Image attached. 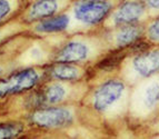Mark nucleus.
Listing matches in <instances>:
<instances>
[{"instance_id":"obj_1","label":"nucleus","mask_w":159,"mask_h":139,"mask_svg":"<svg viewBox=\"0 0 159 139\" xmlns=\"http://www.w3.org/2000/svg\"><path fill=\"white\" fill-rule=\"evenodd\" d=\"M45 81L43 66H16L0 77V102L19 98Z\"/></svg>"},{"instance_id":"obj_2","label":"nucleus","mask_w":159,"mask_h":139,"mask_svg":"<svg viewBox=\"0 0 159 139\" xmlns=\"http://www.w3.org/2000/svg\"><path fill=\"white\" fill-rule=\"evenodd\" d=\"M27 121L30 130L58 131L74 125V112L64 105L47 106L27 112L22 117Z\"/></svg>"},{"instance_id":"obj_3","label":"nucleus","mask_w":159,"mask_h":139,"mask_svg":"<svg viewBox=\"0 0 159 139\" xmlns=\"http://www.w3.org/2000/svg\"><path fill=\"white\" fill-rule=\"evenodd\" d=\"M111 5L107 0H77L72 7V17L84 25H97L108 16Z\"/></svg>"},{"instance_id":"obj_4","label":"nucleus","mask_w":159,"mask_h":139,"mask_svg":"<svg viewBox=\"0 0 159 139\" xmlns=\"http://www.w3.org/2000/svg\"><path fill=\"white\" fill-rule=\"evenodd\" d=\"M60 7V0H29L18 19L28 28L40 20L59 14Z\"/></svg>"},{"instance_id":"obj_5","label":"nucleus","mask_w":159,"mask_h":139,"mask_svg":"<svg viewBox=\"0 0 159 139\" xmlns=\"http://www.w3.org/2000/svg\"><path fill=\"white\" fill-rule=\"evenodd\" d=\"M70 16L66 12H59L52 17L36 22L27 28V32L32 38L41 39L46 36L62 34L69 28Z\"/></svg>"},{"instance_id":"obj_6","label":"nucleus","mask_w":159,"mask_h":139,"mask_svg":"<svg viewBox=\"0 0 159 139\" xmlns=\"http://www.w3.org/2000/svg\"><path fill=\"white\" fill-rule=\"evenodd\" d=\"M89 56V48L85 43L79 40H70L62 45L52 54L51 61L79 64L85 61Z\"/></svg>"},{"instance_id":"obj_7","label":"nucleus","mask_w":159,"mask_h":139,"mask_svg":"<svg viewBox=\"0 0 159 139\" xmlns=\"http://www.w3.org/2000/svg\"><path fill=\"white\" fill-rule=\"evenodd\" d=\"M124 89H125L124 83L118 80H109L102 83L93 94V108L98 111L106 110L121 97Z\"/></svg>"},{"instance_id":"obj_8","label":"nucleus","mask_w":159,"mask_h":139,"mask_svg":"<svg viewBox=\"0 0 159 139\" xmlns=\"http://www.w3.org/2000/svg\"><path fill=\"white\" fill-rule=\"evenodd\" d=\"M43 67L45 71V80L72 83L79 80L81 77V71L77 67V64L50 61Z\"/></svg>"},{"instance_id":"obj_9","label":"nucleus","mask_w":159,"mask_h":139,"mask_svg":"<svg viewBox=\"0 0 159 139\" xmlns=\"http://www.w3.org/2000/svg\"><path fill=\"white\" fill-rule=\"evenodd\" d=\"M65 83L56 80H45L38 87L43 107L64 104L68 97V88Z\"/></svg>"},{"instance_id":"obj_10","label":"nucleus","mask_w":159,"mask_h":139,"mask_svg":"<svg viewBox=\"0 0 159 139\" xmlns=\"http://www.w3.org/2000/svg\"><path fill=\"white\" fill-rule=\"evenodd\" d=\"M30 130L24 118H7L0 120V139H18Z\"/></svg>"},{"instance_id":"obj_11","label":"nucleus","mask_w":159,"mask_h":139,"mask_svg":"<svg viewBox=\"0 0 159 139\" xmlns=\"http://www.w3.org/2000/svg\"><path fill=\"white\" fill-rule=\"evenodd\" d=\"M29 0H0V28L17 20Z\"/></svg>"},{"instance_id":"obj_12","label":"nucleus","mask_w":159,"mask_h":139,"mask_svg":"<svg viewBox=\"0 0 159 139\" xmlns=\"http://www.w3.org/2000/svg\"><path fill=\"white\" fill-rule=\"evenodd\" d=\"M22 65H34V66H45L46 64L51 61L50 55L45 50L41 45V39H38V43H30L21 52Z\"/></svg>"},{"instance_id":"obj_13","label":"nucleus","mask_w":159,"mask_h":139,"mask_svg":"<svg viewBox=\"0 0 159 139\" xmlns=\"http://www.w3.org/2000/svg\"><path fill=\"white\" fill-rule=\"evenodd\" d=\"M134 67L139 75L149 77L159 71V50L138 56L134 60Z\"/></svg>"},{"instance_id":"obj_14","label":"nucleus","mask_w":159,"mask_h":139,"mask_svg":"<svg viewBox=\"0 0 159 139\" xmlns=\"http://www.w3.org/2000/svg\"><path fill=\"white\" fill-rule=\"evenodd\" d=\"M143 14V6L136 1L126 2L115 14V22L118 25L130 24L141 17Z\"/></svg>"},{"instance_id":"obj_15","label":"nucleus","mask_w":159,"mask_h":139,"mask_svg":"<svg viewBox=\"0 0 159 139\" xmlns=\"http://www.w3.org/2000/svg\"><path fill=\"white\" fill-rule=\"evenodd\" d=\"M139 37H140V29L137 27H134V26H128V27L122 28L118 32L116 41L118 46L124 47V46L135 43Z\"/></svg>"},{"instance_id":"obj_16","label":"nucleus","mask_w":159,"mask_h":139,"mask_svg":"<svg viewBox=\"0 0 159 139\" xmlns=\"http://www.w3.org/2000/svg\"><path fill=\"white\" fill-rule=\"evenodd\" d=\"M159 101V83H152L147 87L143 96V104L146 107H154Z\"/></svg>"},{"instance_id":"obj_17","label":"nucleus","mask_w":159,"mask_h":139,"mask_svg":"<svg viewBox=\"0 0 159 139\" xmlns=\"http://www.w3.org/2000/svg\"><path fill=\"white\" fill-rule=\"evenodd\" d=\"M15 21H16V20H13V21L9 22L8 25H6V26L0 28V54H1V50H2V48L6 46V43L10 40L11 37L15 36L16 30H15V31L11 30L13 27H16V26H12V25L15 24Z\"/></svg>"},{"instance_id":"obj_18","label":"nucleus","mask_w":159,"mask_h":139,"mask_svg":"<svg viewBox=\"0 0 159 139\" xmlns=\"http://www.w3.org/2000/svg\"><path fill=\"white\" fill-rule=\"evenodd\" d=\"M148 36L151 40L159 41V18L150 25L148 29Z\"/></svg>"},{"instance_id":"obj_19","label":"nucleus","mask_w":159,"mask_h":139,"mask_svg":"<svg viewBox=\"0 0 159 139\" xmlns=\"http://www.w3.org/2000/svg\"><path fill=\"white\" fill-rule=\"evenodd\" d=\"M9 62H10L9 58H6L3 60L0 58V77L2 75H5L6 72L9 71L10 69H12V68L9 67Z\"/></svg>"},{"instance_id":"obj_20","label":"nucleus","mask_w":159,"mask_h":139,"mask_svg":"<svg viewBox=\"0 0 159 139\" xmlns=\"http://www.w3.org/2000/svg\"><path fill=\"white\" fill-rule=\"evenodd\" d=\"M146 2L148 3V6L151 7V8H155V9L159 8V0H146Z\"/></svg>"}]
</instances>
